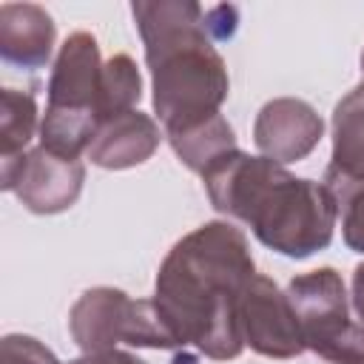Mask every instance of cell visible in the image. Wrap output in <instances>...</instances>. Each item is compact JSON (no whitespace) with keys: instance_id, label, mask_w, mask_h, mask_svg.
I'll return each instance as SVG.
<instances>
[{"instance_id":"1","label":"cell","mask_w":364,"mask_h":364,"mask_svg":"<svg viewBox=\"0 0 364 364\" xmlns=\"http://www.w3.org/2000/svg\"><path fill=\"white\" fill-rule=\"evenodd\" d=\"M253 279L245 239L228 225H205L182 239L156 279V310L176 344L193 341L213 358L242 347L239 299Z\"/></svg>"},{"instance_id":"2","label":"cell","mask_w":364,"mask_h":364,"mask_svg":"<svg viewBox=\"0 0 364 364\" xmlns=\"http://www.w3.org/2000/svg\"><path fill=\"white\" fill-rule=\"evenodd\" d=\"M205 185L219 210L239 216L287 256H307L333 236L338 208L330 188L293 179L273 159L230 151L205 171Z\"/></svg>"},{"instance_id":"3","label":"cell","mask_w":364,"mask_h":364,"mask_svg":"<svg viewBox=\"0 0 364 364\" xmlns=\"http://www.w3.org/2000/svg\"><path fill=\"white\" fill-rule=\"evenodd\" d=\"M148 65L154 71V102L168 134L188 131L210 117L228 94L225 63L213 51L210 9L196 3H136Z\"/></svg>"},{"instance_id":"4","label":"cell","mask_w":364,"mask_h":364,"mask_svg":"<svg viewBox=\"0 0 364 364\" xmlns=\"http://www.w3.org/2000/svg\"><path fill=\"white\" fill-rule=\"evenodd\" d=\"M102 65L97 40L85 31L71 34L57 57L51 82H48V105L43 117V148L74 159L85 145H91L102 117Z\"/></svg>"},{"instance_id":"5","label":"cell","mask_w":364,"mask_h":364,"mask_svg":"<svg viewBox=\"0 0 364 364\" xmlns=\"http://www.w3.org/2000/svg\"><path fill=\"white\" fill-rule=\"evenodd\" d=\"M290 307L299 318L304 347L336 364H364V327L347 316L344 284L336 270H313L290 282Z\"/></svg>"},{"instance_id":"6","label":"cell","mask_w":364,"mask_h":364,"mask_svg":"<svg viewBox=\"0 0 364 364\" xmlns=\"http://www.w3.org/2000/svg\"><path fill=\"white\" fill-rule=\"evenodd\" d=\"M71 333L85 350H105L114 341L173 347L176 338L156 304L128 301L119 290H91L71 310Z\"/></svg>"},{"instance_id":"7","label":"cell","mask_w":364,"mask_h":364,"mask_svg":"<svg viewBox=\"0 0 364 364\" xmlns=\"http://www.w3.org/2000/svg\"><path fill=\"white\" fill-rule=\"evenodd\" d=\"M239 330L247 344L264 355L287 358L304 347L290 299H284L264 276H253L239 299Z\"/></svg>"},{"instance_id":"8","label":"cell","mask_w":364,"mask_h":364,"mask_svg":"<svg viewBox=\"0 0 364 364\" xmlns=\"http://www.w3.org/2000/svg\"><path fill=\"white\" fill-rule=\"evenodd\" d=\"M82 182V168L77 159L57 156L46 148L31 151L17 159V165L3 168V188H14L26 208L37 213H54L68 208Z\"/></svg>"},{"instance_id":"9","label":"cell","mask_w":364,"mask_h":364,"mask_svg":"<svg viewBox=\"0 0 364 364\" xmlns=\"http://www.w3.org/2000/svg\"><path fill=\"white\" fill-rule=\"evenodd\" d=\"M321 136V119L307 102H267L256 119V142L273 159H299Z\"/></svg>"},{"instance_id":"10","label":"cell","mask_w":364,"mask_h":364,"mask_svg":"<svg viewBox=\"0 0 364 364\" xmlns=\"http://www.w3.org/2000/svg\"><path fill=\"white\" fill-rule=\"evenodd\" d=\"M54 46V23L46 9L34 3L0 6V51L9 63L40 68Z\"/></svg>"},{"instance_id":"11","label":"cell","mask_w":364,"mask_h":364,"mask_svg":"<svg viewBox=\"0 0 364 364\" xmlns=\"http://www.w3.org/2000/svg\"><path fill=\"white\" fill-rule=\"evenodd\" d=\"M156 128L139 111H125L100 122L88 151L97 165L105 168H125L142 162L156 148Z\"/></svg>"},{"instance_id":"12","label":"cell","mask_w":364,"mask_h":364,"mask_svg":"<svg viewBox=\"0 0 364 364\" xmlns=\"http://www.w3.org/2000/svg\"><path fill=\"white\" fill-rule=\"evenodd\" d=\"M330 173L364 179V85L347 94L336 108V151Z\"/></svg>"},{"instance_id":"13","label":"cell","mask_w":364,"mask_h":364,"mask_svg":"<svg viewBox=\"0 0 364 364\" xmlns=\"http://www.w3.org/2000/svg\"><path fill=\"white\" fill-rule=\"evenodd\" d=\"M134 100H139V74L125 54H117L102 65V97H100L102 122L108 117L125 114Z\"/></svg>"},{"instance_id":"14","label":"cell","mask_w":364,"mask_h":364,"mask_svg":"<svg viewBox=\"0 0 364 364\" xmlns=\"http://www.w3.org/2000/svg\"><path fill=\"white\" fill-rule=\"evenodd\" d=\"M0 125H3V162H11L14 151H20L31 139V131H34V100H31V94L6 88L3 91Z\"/></svg>"},{"instance_id":"15","label":"cell","mask_w":364,"mask_h":364,"mask_svg":"<svg viewBox=\"0 0 364 364\" xmlns=\"http://www.w3.org/2000/svg\"><path fill=\"white\" fill-rule=\"evenodd\" d=\"M327 188L336 199V208H341V228L350 247L364 253V179H344L327 171Z\"/></svg>"},{"instance_id":"16","label":"cell","mask_w":364,"mask_h":364,"mask_svg":"<svg viewBox=\"0 0 364 364\" xmlns=\"http://www.w3.org/2000/svg\"><path fill=\"white\" fill-rule=\"evenodd\" d=\"M3 364H57V358L34 338L9 336L3 341Z\"/></svg>"},{"instance_id":"17","label":"cell","mask_w":364,"mask_h":364,"mask_svg":"<svg viewBox=\"0 0 364 364\" xmlns=\"http://www.w3.org/2000/svg\"><path fill=\"white\" fill-rule=\"evenodd\" d=\"M71 364H142V361H136L125 353H97V355H88V358H80Z\"/></svg>"},{"instance_id":"18","label":"cell","mask_w":364,"mask_h":364,"mask_svg":"<svg viewBox=\"0 0 364 364\" xmlns=\"http://www.w3.org/2000/svg\"><path fill=\"white\" fill-rule=\"evenodd\" d=\"M355 310H358V316H361V321H364V264L355 270ZM364 327V324H361Z\"/></svg>"},{"instance_id":"19","label":"cell","mask_w":364,"mask_h":364,"mask_svg":"<svg viewBox=\"0 0 364 364\" xmlns=\"http://www.w3.org/2000/svg\"><path fill=\"white\" fill-rule=\"evenodd\" d=\"M361 65H364V54H361Z\"/></svg>"}]
</instances>
